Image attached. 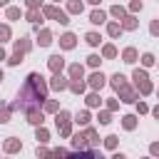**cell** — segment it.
<instances>
[{
	"mask_svg": "<svg viewBox=\"0 0 159 159\" xmlns=\"http://www.w3.org/2000/svg\"><path fill=\"white\" fill-rule=\"evenodd\" d=\"M37 139H40V142H47V132H45V129H37Z\"/></svg>",
	"mask_w": 159,
	"mask_h": 159,
	"instance_id": "35",
	"label": "cell"
},
{
	"mask_svg": "<svg viewBox=\"0 0 159 159\" xmlns=\"http://www.w3.org/2000/svg\"><path fill=\"white\" fill-rule=\"evenodd\" d=\"M84 144H87V137H84V134H75V137H72V147H75L77 152H82Z\"/></svg>",
	"mask_w": 159,
	"mask_h": 159,
	"instance_id": "8",
	"label": "cell"
},
{
	"mask_svg": "<svg viewBox=\"0 0 159 159\" xmlns=\"http://www.w3.org/2000/svg\"><path fill=\"white\" fill-rule=\"evenodd\" d=\"M0 80H2V72H0Z\"/></svg>",
	"mask_w": 159,
	"mask_h": 159,
	"instance_id": "51",
	"label": "cell"
},
{
	"mask_svg": "<svg viewBox=\"0 0 159 159\" xmlns=\"http://www.w3.org/2000/svg\"><path fill=\"white\" fill-rule=\"evenodd\" d=\"M112 84H114V89H122V87H127L122 75H114V77H112Z\"/></svg>",
	"mask_w": 159,
	"mask_h": 159,
	"instance_id": "17",
	"label": "cell"
},
{
	"mask_svg": "<svg viewBox=\"0 0 159 159\" xmlns=\"http://www.w3.org/2000/svg\"><path fill=\"white\" fill-rule=\"evenodd\" d=\"M17 149H20V142L17 139H7L5 142V152H17Z\"/></svg>",
	"mask_w": 159,
	"mask_h": 159,
	"instance_id": "16",
	"label": "cell"
},
{
	"mask_svg": "<svg viewBox=\"0 0 159 159\" xmlns=\"http://www.w3.org/2000/svg\"><path fill=\"white\" fill-rule=\"evenodd\" d=\"M45 15H47V17H52V20H57V22H62V25H67V22H70V20H67V15H65V12H60V10H57V7H52V5H50V7H45Z\"/></svg>",
	"mask_w": 159,
	"mask_h": 159,
	"instance_id": "4",
	"label": "cell"
},
{
	"mask_svg": "<svg viewBox=\"0 0 159 159\" xmlns=\"http://www.w3.org/2000/svg\"><path fill=\"white\" fill-rule=\"evenodd\" d=\"M89 2H94V5H97V2H99V0H89Z\"/></svg>",
	"mask_w": 159,
	"mask_h": 159,
	"instance_id": "50",
	"label": "cell"
},
{
	"mask_svg": "<svg viewBox=\"0 0 159 159\" xmlns=\"http://www.w3.org/2000/svg\"><path fill=\"white\" fill-rule=\"evenodd\" d=\"M70 75H72V80H82V65H72Z\"/></svg>",
	"mask_w": 159,
	"mask_h": 159,
	"instance_id": "15",
	"label": "cell"
},
{
	"mask_svg": "<svg viewBox=\"0 0 159 159\" xmlns=\"http://www.w3.org/2000/svg\"><path fill=\"white\" fill-rule=\"evenodd\" d=\"M0 5H7V0H0Z\"/></svg>",
	"mask_w": 159,
	"mask_h": 159,
	"instance_id": "49",
	"label": "cell"
},
{
	"mask_svg": "<svg viewBox=\"0 0 159 159\" xmlns=\"http://www.w3.org/2000/svg\"><path fill=\"white\" fill-rule=\"evenodd\" d=\"M152 35H159V20L152 22Z\"/></svg>",
	"mask_w": 159,
	"mask_h": 159,
	"instance_id": "40",
	"label": "cell"
},
{
	"mask_svg": "<svg viewBox=\"0 0 159 159\" xmlns=\"http://www.w3.org/2000/svg\"><path fill=\"white\" fill-rule=\"evenodd\" d=\"M52 159H67V152L65 149H55L52 152Z\"/></svg>",
	"mask_w": 159,
	"mask_h": 159,
	"instance_id": "25",
	"label": "cell"
},
{
	"mask_svg": "<svg viewBox=\"0 0 159 159\" xmlns=\"http://www.w3.org/2000/svg\"><path fill=\"white\" fill-rule=\"evenodd\" d=\"M27 5H30V7H37V5H40V0H27Z\"/></svg>",
	"mask_w": 159,
	"mask_h": 159,
	"instance_id": "44",
	"label": "cell"
},
{
	"mask_svg": "<svg viewBox=\"0 0 159 159\" xmlns=\"http://www.w3.org/2000/svg\"><path fill=\"white\" fill-rule=\"evenodd\" d=\"M70 87H72V92H82V89H84V82H82V80H75Z\"/></svg>",
	"mask_w": 159,
	"mask_h": 159,
	"instance_id": "22",
	"label": "cell"
},
{
	"mask_svg": "<svg viewBox=\"0 0 159 159\" xmlns=\"http://www.w3.org/2000/svg\"><path fill=\"white\" fill-rule=\"evenodd\" d=\"M7 37H10V27L2 25V27H0V40H7Z\"/></svg>",
	"mask_w": 159,
	"mask_h": 159,
	"instance_id": "31",
	"label": "cell"
},
{
	"mask_svg": "<svg viewBox=\"0 0 159 159\" xmlns=\"http://www.w3.org/2000/svg\"><path fill=\"white\" fill-rule=\"evenodd\" d=\"M104 144H107L109 149H114V147H117V137H114V134H109V137L104 139Z\"/></svg>",
	"mask_w": 159,
	"mask_h": 159,
	"instance_id": "24",
	"label": "cell"
},
{
	"mask_svg": "<svg viewBox=\"0 0 159 159\" xmlns=\"http://www.w3.org/2000/svg\"><path fill=\"white\" fill-rule=\"evenodd\" d=\"M122 119H124V127H127V129H134V124H137V117L127 114V117H122Z\"/></svg>",
	"mask_w": 159,
	"mask_h": 159,
	"instance_id": "18",
	"label": "cell"
},
{
	"mask_svg": "<svg viewBox=\"0 0 159 159\" xmlns=\"http://www.w3.org/2000/svg\"><path fill=\"white\" fill-rule=\"evenodd\" d=\"M89 65H92V67H97V65H99V57H97V55H92V57H89Z\"/></svg>",
	"mask_w": 159,
	"mask_h": 159,
	"instance_id": "42",
	"label": "cell"
},
{
	"mask_svg": "<svg viewBox=\"0 0 159 159\" xmlns=\"http://www.w3.org/2000/svg\"><path fill=\"white\" fill-rule=\"evenodd\" d=\"M50 84H52L55 89H65V87H67V82H65V77H62V75H55Z\"/></svg>",
	"mask_w": 159,
	"mask_h": 159,
	"instance_id": "11",
	"label": "cell"
},
{
	"mask_svg": "<svg viewBox=\"0 0 159 159\" xmlns=\"http://www.w3.org/2000/svg\"><path fill=\"white\" fill-rule=\"evenodd\" d=\"M134 60H137V50L134 47H127L124 50V62H134Z\"/></svg>",
	"mask_w": 159,
	"mask_h": 159,
	"instance_id": "14",
	"label": "cell"
},
{
	"mask_svg": "<svg viewBox=\"0 0 159 159\" xmlns=\"http://www.w3.org/2000/svg\"><path fill=\"white\" fill-rule=\"evenodd\" d=\"M57 127L62 129V134H70V114L67 112H60L57 114Z\"/></svg>",
	"mask_w": 159,
	"mask_h": 159,
	"instance_id": "5",
	"label": "cell"
},
{
	"mask_svg": "<svg viewBox=\"0 0 159 159\" xmlns=\"http://www.w3.org/2000/svg\"><path fill=\"white\" fill-rule=\"evenodd\" d=\"M84 137H87V142H89L92 147H97V144H99V139H97V132H94V129H87V132H84Z\"/></svg>",
	"mask_w": 159,
	"mask_h": 159,
	"instance_id": "12",
	"label": "cell"
},
{
	"mask_svg": "<svg viewBox=\"0 0 159 159\" xmlns=\"http://www.w3.org/2000/svg\"><path fill=\"white\" fill-rule=\"evenodd\" d=\"M89 20H92L94 25H99V22H104V12H102V10H94V12L89 15Z\"/></svg>",
	"mask_w": 159,
	"mask_h": 159,
	"instance_id": "13",
	"label": "cell"
},
{
	"mask_svg": "<svg viewBox=\"0 0 159 159\" xmlns=\"http://www.w3.org/2000/svg\"><path fill=\"white\" fill-rule=\"evenodd\" d=\"M107 30H109V35H112V37H117V35L122 32V27H119L117 22H109V27H107Z\"/></svg>",
	"mask_w": 159,
	"mask_h": 159,
	"instance_id": "19",
	"label": "cell"
},
{
	"mask_svg": "<svg viewBox=\"0 0 159 159\" xmlns=\"http://www.w3.org/2000/svg\"><path fill=\"white\" fill-rule=\"evenodd\" d=\"M45 109H47V112H55V109H57V102H47Z\"/></svg>",
	"mask_w": 159,
	"mask_h": 159,
	"instance_id": "38",
	"label": "cell"
},
{
	"mask_svg": "<svg viewBox=\"0 0 159 159\" xmlns=\"http://www.w3.org/2000/svg\"><path fill=\"white\" fill-rule=\"evenodd\" d=\"M70 12H82V2L72 0V2H70Z\"/></svg>",
	"mask_w": 159,
	"mask_h": 159,
	"instance_id": "23",
	"label": "cell"
},
{
	"mask_svg": "<svg viewBox=\"0 0 159 159\" xmlns=\"http://www.w3.org/2000/svg\"><path fill=\"white\" fill-rule=\"evenodd\" d=\"M87 104H89V107H97V104H99V97H97V94H89V97H87Z\"/></svg>",
	"mask_w": 159,
	"mask_h": 159,
	"instance_id": "26",
	"label": "cell"
},
{
	"mask_svg": "<svg viewBox=\"0 0 159 159\" xmlns=\"http://www.w3.org/2000/svg\"><path fill=\"white\" fill-rule=\"evenodd\" d=\"M152 154H157V157H159V144H152Z\"/></svg>",
	"mask_w": 159,
	"mask_h": 159,
	"instance_id": "45",
	"label": "cell"
},
{
	"mask_svg": "<svg viewBox=\"0 0 159 159\" xmlns=\"http://www.w3.org/2000/svg\"><path fill=\"white\" fill-rule=\"evenodd\" d=\"M114 55H117V50H114L112 45H107V47H104V57H114Z\"/></svg>",
	"mask_w": 159,
	"mask_h": 159,
	"instance_id": "30",
	"label": "cell"
},
{
	"mask_svg": "<svg viewBox=\"0 0 159 159\" xmlns=\"http://www.w3.org/2000/svg\"><path fill=\"white\" fill-rule=\"evenodd\" d=\"M27 17H30V20H32V22H37V20H40V12H35V10H32V12H30V15H27Z\"/></svg>",
	"mask_w": 159,
	"mask_h": 159,
	"instance_id": "41",
	"label": "cell"
},
{
	"mask_svg": "<svg viewBox=\"0 0 159 159\" xmlns=\"http://www.w3.org/2000/svg\"><path fill=\"white\" fill-rule=\"evenodd\" d=\"M124 27H127V30L137 27V20H134V17H127V20H124Z\"/></svg>",
	"mask_w": 159,
	"mask_h": 159,
	"instance_id": "28",
	"label": "cell"
},
{
	"mask_svg": "<svg viewBox=\"0 0 159 159\" xmlns=\"http://www.w3.org/2000/svg\"><path fill=\"white\" fill-rule=\"evenodd\" d=\"M87 42H89V45H97V42H99V35L89 32V35H87Z\"/></svg>",
	"mask_w": 159,
	"mask_h": 159,
	"instance_id": "29",
	"label": "cell"
},
{
	"mask_svg": "<svg viewBox=\"0 0 159 159\" xmlns=\"http://www.w3.org/2000/svg\"><path fill=\"white\" fill-rule=\"evenodd\" d=\"M62 65H65V60H62L60 55H52V57H50V70H52L55 75H60V70H62Z\"/></svg>",
	"mask_w": 159,
	"mask_h": 159,
	"instance_id": "7",
	"label": "cell"
},
{
	"mask_svg": "<svg viewBox=\"0 0 159 159\" xmlns=\"http://www.w3.org/2000/svg\"><path fill=\"white\" fill-rule=\"evenodd\" d=\"M112 15H117V17H122V15H124V10H122V7L117 5V7H112Z\"/></svg>",
	"mask_w": 159,
	"mask_h": 159,
	"instance_id": "36",
	"label": "cell"
},
{
	"mask_svg": "<svg viewBox=\"0 0 159 159\" xmlns=\"http://www.w3.org/2000/svg\"><path fill=\"white\" fill-rule=\"evenodd\" d=\"M142 62H144V65H152V62H154V57H152V55H149V52H147V55H144V57H142Z\"/></svg>",
	"mask_w": 159,
	"mask_h": 159,
	"instance_id": "37",
	"label": "cell"
},
{
	"mask_svg": "<svg viewBox=\"0 0 159 159\" xmlns=\"http://www.w3.org/2000/svg\"><path fill=\"white\" fill-rule=\"evenodd\" d=\"M50 42H52V40H50V32H47V30H42V32H40V45L45 47V45H50Z\"/></svg>",
	"mask_w": 159,
	"mask_h": 159,
	"instance_id": "20",
	"label": "cell"
},
{
	"mask_svg": "<svg viewBox=\"0 0 159 159\" xmlns=\"http://www.w3.org/2000/svg\"><path fill=\"white\" fill-rule=\"evenodd\" d=\"M60 42H62V47H67V50H70V47H75V35H72V32H67V35H62V37H60Z\"/></svg>",
	"mask_w": 159,
	"mask_h": 159,
	"instance_id": "10",
	"label": "cell"
},
{
	"mask_svg": "<svg viewBox=\"0 0 159 159\" xmlns=\"http://www.w3.org/2000/svg\"><path fill=\"white\" fill-rule=\"evenodd\" d=\"M0 60H5V50L2 47H0Z\"/></svg>",
	"mask_w": 159,
	"mask_h": 159,
	"instance_id": "47",
	"label": "cell"
},
{
	"mask_svg": "<svg viewBox=\"0 0 159 159\" xmlns=\"http://www.w3.org/2000/svg\"><path fill=\"white\" fill-rule=\"evenodd\" d=\"M42 99H45V82H42V77H40L37 72H32V75L27 77L25 87L20 89V102H17V107L30 109V107L40 104Z\"/></svg>",
	"mask_w": 159,
	"mask_h": 159,
	"instance_id": "1",
	"label": "cell"
},
{
	"mask_svg": "<svg viewBox=\"0 0 159 159\" xmlns=\"http://www.w3.org/2000/svg\"><path fill=\"white\" fill-rule=\"evenodd\" d=\"M134 80H137V87H139L142 94H149V92H152V84H149V80H147V75H144L142 70L134 72Z\"/></svg>",
	"mask_w": 159,
	"mask_h": 159,
	"instance_id": "2",
	"label": "cell"
},
{
	"mask_svg": "<svg viewBox=\"0 0 159 159\" xmlns=\"http://www.w3.org/2000/svg\"><path fill=\"white\" fill-rule=\"evenodd\" d=\"M67 159H104L97 149H82V152H75V154H70Z\"/></svg>",
	"mask_w": 159,
	"mask_h": 159,
	"instance_id": "3",
	"label": "cell"
},
{
	"mask_svg": "<svg viewBox=\"0 0 159 159\" xmlns=\"http://www.w3.org/2000/svg\"><path fill=\"white\" fill-rule=\"evenodd\" d=\"M20 60H22V52H15V55H12V57H10V65H17V62H20Z\"/></svg>",
	"mask_w": 159,
	"mask_h": 159,
	"instance_id": "33",
	"label": "cell"
},
{
	"mask_svg": "<svg viewBox=\"0 0 159 159\" xmlns=\"http://www.w3.org/2000/svg\"><path fill=\"white\" fill-rule=\"evenodd\" d=\"M15 47H17L15 52H25V50L30 47V42H27V40H20V42H15Z\"/></svg>",
	"mask_w": 159,
	"mask_h": 159,
	"instance_id": "21",
	"label": "cell"
},
{
	"mask_svg": "<svg viewBox=\"0 0 159 159\" xmlns=\"http://www.w3.org/2000/svg\"><path fill=\"white\" fill-rule=\"evenodd\" d=\"M154 117H157V119H159V107H157V109H154Z\"/></svg>",
	"mask_w": 159,
	"mask_h": 159,
	"instance_id": "48",
	"label": "cell"
},
{
	"mask_svg": "<svg viewBox=\"0 0 159 159\" xmlns=\"http://www.w3.org/2000/svg\"><path fill=\"white\" fill-rule=\"evenodd\" d=\"M37 157H52V152H47V149H37Z\"/></svg>",
	"mask_w": 159,
	"mask_h": 159,
	"instance_id": "43",
	"label": "cell"
},
{
	"mask_svg": "<svg viewBox=\"0 0 159 159\" xmlns=\"http://www.w3.org/2000/svg\"><path fill=\"white\" fill-rule=\"evenodd\" d=\"M89 84H92L94 89H99V87L104 84V75H102V72H94V75L89 77Z\"/></svg>",
	"mask_w": 159,
	"mask_h": 159,
	"instance_id": "9",
	"label": "cell"
},
{
	"mask_svg": "<svg viewBox=\"0 0 159 159\" xmlns=\"http://www.w3.org/2000/svg\"><path fill=\"white\" fill-rule=\"evenodd\" d=\"M77 122H80V124H87V122H89V114H87V112H80V114H77Z\"/></svg>",
	"mask_w": 159,
	"mask_h": 159,
	"instance_id": "27",
	"label": "cell"
},
{
	"mask_svg": "<svg viewBox=\"0 0 159 159\" xmlns=\"http://www.w3.org/2000/svg\"><path fill=\"white\" fill-rule=\"evenodd\" d=\"M10 119V109H0V122H7Z\"/></svg>",
	"mask_w": 159,
	"mask_h": 159,
	"instance_id": "34",
	"label": "cell"
},
{
	"mask_svg": "<svg viewBox=\"0 0 159 159\" xmlns=\"http://www.w3.org/2000/svg\"><path fill=\"white\" fill-rule=\"evenodd\" d=\"M7 17H10V20H15V17H20V10H15V7H10V10H7Z\"/></svg>",
	"mask_w": 159,
	"mask_h": 159,
	"instance_id": "32",
	"label": "cell"
},
{
	"mask_svg": "<svg viewBox=\"0 0 159 159\" xmlns=\"http://www.w3.org/2000/svg\"><path fill=\"white\" fill-rule=\"evenodd\" d=\"M112 159H124V154H114V157H112Z\"/></svg>",
	"mask_w": 159,
	"mask_h": 159,
	"instance_id": "46",
	"label": "cell"
},
{
	"mask_svg": "<svg viewBox=\"0 0 159 159\" xmlns=\"http://www.w3.org/2000/svg\"><path fill=\"white\" fill-rule=\"evenodd\" d=\"M99 122L107 124V122H109V112H102V114H99Z\"/></svg>",
	"mask_w": 159,
	"mask_h": 159,
	"instance_id": "39",
	"label": "cell"
},
{
	"mask_svg": "<svg viewBox=\"0 0 159 159\" xmlns=\"http://www.w3.org/2000/svg\"><path fill=\"white\" fill-rule=\"evenodd\" d=\"M27 112V122H32V124H42V112L37 109V107H30V109H25Z\"/></svg>",
	"mask_w": 159,
	"mask_h": 159,
	"instance_id": "6",
	"label": "cell"
}]
</instances>
